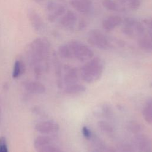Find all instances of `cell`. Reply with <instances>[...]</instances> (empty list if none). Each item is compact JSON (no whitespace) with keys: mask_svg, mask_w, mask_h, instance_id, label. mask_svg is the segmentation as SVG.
I'll return each instance as SVG.
<instances>
[{"mask_svg":"<svg viewBox=\"0 0 152 152\" xmlns=\"http://www.w3.org/2000/svg\"><path fill=\"white\" fill-rule=\"evenodd\" d=\"M102 5L106 10L109 11H118L120 10L119 5L113 0H103Z\"/></svg>","mask_w":152,"mask_h":152,"instance_id":"cell-20","label":"cell"},{"mask_svg":"<svg viewBox=\"0 0 152 152\" xmlns=\"http://www.w3.org/2000/svg\"><path fill=\"white\" fill-rule=\"evenodd\" d=\"M71 5L81 13H89L93 8L91 0H71Z\"/></svg>","mask_w":152,"mask_h":152,"instance_id":"cell-8","label":"cell"},{"mask_svg":"<svg viewBox=\"0 0 152 152\" xmlns=\"http://www.w3.org/2000/svg\"><path fill=\"white\" fill-rule=\"evenodd\" d=\"M138 44L141 49L147 51H152V41L149 37H140L138 41Z\"/></svg>","mask_w":152,"mask_h":152,"instance_id":"cell-16","label":"cell"},{"mask_svg":"<svg viewBox=\"0 0 152 152\" xmlns=\"http://www.w3.org/2000/svg\"><path fill=\"white\" fill-rule=\"evenodd\" d=\"M71 49L72 57L80 61L91 59L93 56V52L88 46L81 42L72 41L68 43Z\"/></svg>","mask_w":152,"mask_h":152,"instance_id":"cell-3","label":"cell"},{"mask_svg":"<svg viewBox=\"0 0 152 152\" xmlns=\"http://www.w3.org/2000/svg\"><path fill=\"white\" fill-rule=\"evenodd\" d=\"M103 152H116V151L113 147H109L107 148L106 150H104Z\"/></svg>","mask_w":152,"mask_h":152,"instance_id":"cell-28","label":"cell"},{"mask_svg":"<svg viewBox=\"0 0 152 152\" xmlns=\"http://www.w3.org/2000/svg\"><path fill=\"white\" fill-rule=\"evenodd\" d=\"M27 15L32 28L36 31H42L45 27L44 21L40 14L34 8L27 10Z\"/></svg>","mask_w":152,"mask_h":152,"instance_id":"cell-6","label":"cell"},{"mask_svg":"<svg viewBox=\"0 0 152 152\" xmlns=\"http://www.w3.org/2000/svg\"><path fill=\"white\" fill-rule=\"evenodd\" d=\"M35 129L43 134H50L58 132L59 129V125L53 121H42L35 125Z\"/></svg>","mask_w":152,"mask_h":152,"instance_id":"cell-7","label":"cell"},{"mask_svg":"<svg viewBox=\"0 0 152 152\" xmlns=\"http://www.w3.org/2000/svg\"><path fill=\"white\" fill-rule=\"evenodd\" d=\"M60 1H64V0H60Z\"/></svg>","mask_w":152,"mask_h":152,"instance_id":"cell-33","label":"cell"},{"mask_svg":"<svg viewBox=\"0 0 152 152\" xmlns=\"http://www.w3.org/2000/svg\"><path fill=\"white\" fill-rule=\"evenodd\" d=\"M86 90V87L80 84H73L71 85H68L65 88V93L70 94V95H75V94H80L82 93L85 92Z\"/></svg>","mask_w":152,"mask_h":152,"instance_id":"cell-13","label":"cell"},{"mask_svg":"<svg viewBox=\"0 0 152 152\" xmlns=\"http://www.w3.org/2000/svg\"><path fill=\"white\" fill-rule=\"evenodd\" d=\"M64 69L65 73L64 80L67 86L77 83L78 80V73L77 68L68 65H65Z\"/></svg>","mask_w":152,"mask_h":152,"instance_id":"cell-10","label":"cell"},{"mask_svg":"<svg viewBox=\"0 0 152 152\" xmlns=\"http://www.w3.org/2000/svg\"><path fill=\"white\" fill-rule=\"evenodd\" d=\"M77 22V15L72 11H66L60 18V24L66 28H72Z\"/></svg>","mask_w":152,"mask_h":152,"instance_id":"cell-9","label":"cell"},{"mask_svg":"<svg viewBox=\"0 0 152 152\" xmlns=\"http://www.w3.org/2000/svg\"><path fill=\"white\" fill-rule=\"evenodd\" d=\"M50 45L45 37L34 39L26 49V54L36 75H40L48 67Z\"/></svg>","mask_w":152,"mask_h":152,"instance_id":"cell-1","label":"cell"},{"mask_svg":"<svg viewBox=\"0 0 152 152\" xmlns=\"http://www.w3.org/2000/svg\"><path fill=\"white\" fill-rule=\"evenodd\" d=\"M24 88L34 94H42L46 91V87L42 83L37 81H28L24 83Z\"/></svg>","mask_w":152,"mask_h":152,"instance_id":"cell-11","label":"cell"},{"mask_svg":"<svg viewBox=\"0 0 152 152\" xmlns=\"http://www.w3.org/2000/svg\"><path fill=\"white\" fill-rule=\"evenodd\" d=\"M87 40L91 45L99 49H107L110 46L108 38L98 30H91L88 33Z\"/></svg>","mask_w":152,"mask_h":152,"instance_id":"cell-4","label":"cell"},{"mask_svg":"<svg viewBox=\"0 0 152 152\" xmlns=\"http://www.w3.org/2000/svg\"><path fill=\"white\" fill-rule=\"evenodd\" d=\"M26 70V67L24 62L21 60L15 61L12 70V77L17 78L23 75Z\"/></svg>","mask_w":152,"mask_h":152,"instance_id":"cell-15","label":"cell"},{"mask_svg":"<svg viewBox=\"0 0 152 152\" xmlns=\"http://www.w3.org/2000/svg\"><path fill=\"white\" fill-rule=\"evenodd\" d=\"M143 22L147 26L148 31H152V19H145Z\"/></svg>","mask_w":152,"mask_h":152,"instance_id":"cell-27","label":"cell"},{"mask_svg":"<svg viewBox=\"0 0 152 152\" xmlns=\"http://www.w3.org/2000/svg\"><path fill=\"white\" fill-rule=\"evenodd\" d=\"M0 152H8L7 141L4 137L0 138Z\"/></svg>","mask_w":152,"mask_h":152,"instance_id":"cell-24","label":"cell"},{"mask_svg":"<svg viewBox=\"0 0 152 152\" xmlns=\"http://www.w3.org/2000/svg\"><path fill=\"white\" fill-rule=\"evenodd\" d=\"M98 126L100 129L106 133H111L113 131V127L112 125L106 121H100L97 123Z\"/></svg>","mask_w":152,"mask_h":152,"instance_id":"cell-22","label":"cell"},{"mask_svg":"<svg viewBox=\"0 0 152 152\" xmlns=\"http://www.w3.org/2000/svg\"><path fill=\"white\" fill-rule=\"evenodd\" d=\"M58 53L61 58L64 59H71L73 58L68 44L60 46L58 49Z\"/></svg>","mask_w":152,"mask_h":152,"instance_id":"cell-17","label":"cell"},{"mask_svg":"<svg viewBox=\"0 0 152 152\" xmlns=\"http://www.w3.org/2000/svg\"><path fill=\"white\" fill-rule=\"evenodd\" d=\"M86 26V23L84 21H81L80 24H79V27H80V28L82 29L83 28H85Z\"/></svg>","mask_w":152,"mask_h":152,"instance_id":"cell-29","label":"cell"},{"mask_svg":"<svg viewBox=\"0 0 152 152\" xmlns=\"http://www.w3.org/2000/svg\"><path fill=\"white\" fill-rule=\"evenodd\" d=\"M129 127H130V129L131 130L132 132H138L139 130H140V126H139V125L137 124V123H132V124H131V125H129Z\"/></svg>","mask_w":152,"mask_h":152,"instance_id":"cell-26","label":"cell"},{"mask_svg":"<svg viewBox=\"0 0 152 152\" xmlns=\"http://www.w3.org/2000/svg\"><path fill=\"white\" fill-rule=\"evenodd\" d=\"M104 150V147L103 142L100 140H96L94 141L88 149L87 152H103Z\"/></svg>","mask_w":152,"mask_h":152,"instance_id":"cell-21","label":"cell"},{"mask_svg":"<svg viewBox=\"0 0 152 152\" xmlns=\"http://www.w3.org/2000/svg\"><path fill=\"white\" fill-rule=\"evenodd\" d=\"M33 1H34V2L36 3H37V4H40L44 1H45L46 0H32Z\"/></svg>","mask_w":152,"mask_h":152,"instance_id":"cell-30","label":"cell"},{"mask_svg":"<svg viewBox=\"0 0 152 152\" xmlns=\"http://www.w3.org/2000/svg\"><path fill=\"white\" fill-rule=\"evenodd\" d=\"M142 115L148 123L152 124V101L148 102L144 107Z\"/></svg>","mask_w":152,"mask_h":152,"instance_id":"cell-18","label":"cell"},{"mask_svg":"<svg viewBox=\"0 0 152 152\" xmlns=\"http://www.w3.org/2000/svg\"><path fill=\"white\" fill-rule=\"evenodd\" d=\"M51 138L48 135H40L37 137L34 141V147L37 150L50 145Z\"/></svg>","mask_w":152,"mask_h":152,"instance_id":"cell-14","label":"cell"},{"mask_svg":"<svg viewBox=\"0 0 152 152\" xmlns=\"http://www.w3.org/2000/svg\"><path fill=\"white\" fill-rule=\"evenodd\" d=\"M0 121H1V107H0Z\"/></svg>","mask_w":152,"mask_h":152,"instance_id":"cell-32","label":"cell"},{"mask_svg":"<svg viewBox=\"0 0 152 152\" xmlns=\"http://www.w3.org/2000/svg\"><path fill=\"white\" fill-rule=\"evenodd\" d=\"M122 22V18L118 15L107 17L102 22V27L106 31H110L118 26Z\"/></svg>","mask_w":152,"mask_h":152,"instance_id":"cell-12","label":"cell"},{"mask_svg":"<svg viewBox=\"0 0 152 152\" xmlns=\"http://www.w3.org/2000/svg\"><path fill=\"white\" fill-rule=\"evenodd\" d=\"M47 18L50 22H54L61 18L66 12L65 7L53 1H49L46 5Z\"/></svg>","mask_w":152,"mask_h":152,"instance_id":"cell-5","label":"cell"},{"mask_svg":"<svg viewBox=\"0 0 152 152\" xmlns=\"http://www.w3.org/2000/svg\"><path fill=\"white\" fill-rule=\"evenodd\" d=\"M37 152H62V151L58 148L53 147L51 145H49L39 150Z\"/></svg>","mask_w":152,"mask_h":152,"instance_id":"cell-23","label":"cell"},{"mask_svg":"<svg viewBox=\"0 0 152 152\" xmlns=\"http://www.w3.org/2000/svg\"><path fill=\"white\" fill-rule=\"evenodd\" d=\"M103 65L101 59L94 58L84 65L80 70L81 78L88 83L97 81L102 76Z\"/></svg>","mask_w":152,"mask_h":152,"instance_id":"cell-2","label":"cell"},{"mask_svg":"<svg viewBox=\"0 0 152 152\" xmlns=\"http://www.w3.org/2000/svg\"><path fill=\"white\" fill-rule=\"evenodd\" d=\"M120 3L129 8L130 10H136L140 5V2L139 0H119Z\"/></svg>","mask_w":152,"mask_h":152,"instance_id":"cell-19","label":"cell"},{"mask_svg":"<svg viewBox=\"0 0 152 152\" xmlns=\"http://www.w3.org/2000/svg\"><path fill=\"white\" fill-rule=\"evenodd\" d=\"M81 132H82V134L84 136V137L85 138H86L87 140H90L91 138V137H92L91 132L87 127L83 126L82 128Z\"/></svg>","mask_w":152,"mask_h":152,"instance_id":"cell-25","label":"cell"},{"mask_svg":"<svg viewBox=\"0 0 152 152\" xmlns=\"http://www.w3.org/2000/svg\"><path fill=\"white\" fill-rule=\"evenodd\" d=\"M149 38L152 41V31H149Z\"/></svg>","mask_w":152,"mask_h":152,"instance_id":"cell-31","label":"cell"}]
</instances>
